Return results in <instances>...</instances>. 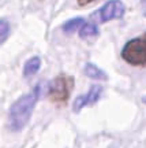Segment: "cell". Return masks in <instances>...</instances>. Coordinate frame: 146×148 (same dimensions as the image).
I'll use <instances>...</instances> for the list:
<instances>
[{"instance_id":"cell-1","label":"cell","mask_w":146,"mask_h":148,"mask_svg":"<svg viewBox=\"0 0 146 148\" xmlns=\"http://www.w3.org/2000/svg\"><path fill=\"white\" fill-rule=\"evenodd\" d=\"M40 93H41V85H37L31 92L21 96L11 106L8 114V126L12 132H19L27 125L31 112L38 101Z\"/></svg>"},{"instance_id":"cell-2","label":"cell","mask_w":146,"mask_h":148,"mask_svg":"<svg viewBox=\"0 0 146 148\" xmlns=\"http://www.w3.org/2000/svg\"><path fill=\"white\" fill-rule=\"evenodd\" d=\"M122 58L132 66H146V33L135 37L126 44L122 49Z\"/></svg>"},{"instance_id":"cell-3","label":"cell","mask_w":146,"mask_h":148,"mask_svg":"<svg viewBox=\"0 0 146 148\" xmlns=\"http://www.w3.org/2000/svg\"><path fill=\"white\" fill-rule=\"evenodd\" d=\"M74 88V78L66 74H60L55 79L51 81L48 86V96L53 103L63 104L68 100Z\"/></svg>"},{"instance_id":"cell-4","label":"cell","mask_w":146,"mask_h":148,"mask_svg":"<svg viewBox=\"0 0 146 148\" xmlns=\"http://www.w3.org/2000/svg\"><path fill=\"white\" fill-rule=\"evenodd\" d=\"M124 11L126 7L120 0H109L100 10V21L109 22L112 19H119V18L124 15Z\"/></svg>"},{"instance_id":"cell-5","label":"cell","mask_w":146,"mask_h":148,"mask_svg":"<svg viewBox=\"0 0 146 148\" xmlns=\"http://www.w3.org/2000/svg\"><path fill=\"white\" fill-rule=\"evenodd\" d=\"M101 92H103V88H101L100 85H93L86 95H81V96H78V97L75 99L74 106H73V110L75 111V112H79L84 107L97 103V100H98L100 96H101Z\"/></svg>"},{"instance_id":"cell-6","label":"cell","mask_w":146,"mask_h":148,"mask_svg":"<svg viewBox=\"0 0 146 148\" xmlns=\"http://www.w3.org/2000/svg\"><path fill=\"white\" fill-rule=\"evenodd\" d=\"M85 74L88 77H90V78L98 79V81H105V79L108 78V75H107V73H105L104 70H101L100 67H97L93 63H88L85 66Z\"/></svg>"},{"instance_id":"cell-7","label":"cell","mask_w":146,"mask_h":148,"mask_svg":"<svg viewBox=\"0 0 146 148\" xmlns=\"http://www.w3.org/2000/svg\"><path fill=\"white\" fill-rule=\"evenodd\" d=\"M40 66H41V59L38 56H33L25 63V67H23V75L25 77H31L40 70Z\"/></svg>"},{"instance_id":"cell-8","label":"cell","mask_w":146,"mask_h":148,"mask_svg":"<svg viewBox=\"0 0 146 148\" xmlns=\"http://www.w3.org/2000/svg\"><path fill=\"white\" fill-rule=\"evenodd\" d=\"M84 23H85L84 18H74V19H70V21H67L63 25V30L67 33V34H71V33H74L75 30H78Z\"/></svg>"},{"instance_id":"cell-9","label":"cell","mask_w":146,"mask_h":148,"mask_svg":"<svg viewBox=\"0 0 146 148\" xmlns=\"http://www.w3.org/2000/svg\"><path fill=\"white\" fill-rule=\"evenodd\" d=\"M98 34V29L93 23H84L79 27V36L82 38H88V37H93Z\"/></svg>"},{"instance_id":"cell-10","label":"cell","mask_w":146,"mask_h":148,"mask_svg":"<svg viewBox=\"0 0 146 148\" xmlns=\"http://www.w3.org/2000/svg\"><path fill=\"white\" fill-rule=\"evenodd\" d=\"M10 36V23L4 19H0V45Z\"/></svg>"},{"instance_id":"cell-11","label":"cell","mask_w":146,"mask_h":148,"mask_svg":"<svg viewBox=\"0 0 146 148\" xmlns=\"http://www.w3.org/2000/svg\"><path fill=\"white\" fill-rule=\"evenodd\" d=\"M92 1H94V0H78V4L79 5H86V4H89V3H92Z\"/></svg>"},{"instance_id":"cell-12","label":"cell","mask_w":146,"mask_h":148,"mask_svg":"<svg viewBox=\"0 0 146 148\" xmlns=\"http://www.w3.org/2000/svg\"><path fill=\"white\" fill-rule=\"evenodd\" d=\"M141 5H142V11H143V15L146 16V0H141Z\"/></svg>"},{"instance_id":"cell-13","label":"cell","mask_w":146,"mask_h":148,"mask_svg":"<svg viewBox=\"0 0 146 148\" xmlns=\"http://www.w3.org/2000/svg\"><path fill=\"white\" fill-rule=\"evenodd\" d=\"M143 103H145V104H146V96H145V97H143Z\"/></svg>"}]
</instances>
